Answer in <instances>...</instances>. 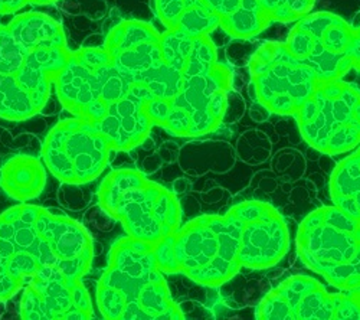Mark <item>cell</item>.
<instances>
[{"label": "cell", "mask_w": 360, "mask_h": 320, "mask_svg": "<svg viewBox=\"0 0 360 320\" xmlns=\"http://www.w3.org/2000/svg\"><path fill=\"white\" fill-rule=\"evenodd\" d=\"M20 317L25 320H89L94 317V306L81 280L68 279L53 267H41L23 287Z\"/></svg>", "instance_id": "obj_10"}, {"label": "cell", "mask_w": 360, "mask_h": 320, "mask_svg": "<svg viewBox=\"0 0 360 320\" xmlns=\"http://www.w3.org/2000/svg\"><path fill=\"white\" fill-rule=\"evenodd\" d=\"M139 82L146 85L155 97L173 100L182 91L184 74L169 67L163 61L160 65H158L152 71H148Z\"/></svg>", "instance_id": "obj_24"}, {"label": "cell", "mask_w": 360, "mask_h": 320, "mask_svg": "<svg viewBox=\"0 0 360 320\" xmlns=\"http://www.w3.org/2000/svg\"><path fill=\"white\" fill-rule=\"evenodd\" d=\"M97 306L108 320L185 319L156 263L155 245L129 236L110 250L97 284Z\"/></svg>", "instance_id": "obj_1"}, {"label": "cell", "mask_w": 360, "mask_h": 320, "mask_svg": "<svg viewBox=\"0 0 360 320\" xmlns=\"http://www.w3.org/2000/svg\"><path fill=\"white\" fill-rule=\"evenodd\" d=\"M353 68L360 74V58H357V60L353 63Z\"/></svg>", "instance_id": "obj_32"}, {"label": "cell", "mask_w": 360, "mask_h": 320, "mask_svg": "<svg viewBox=\"0 0 360 320\" xmlns=\"http://www.w3.org/2000/svg\"><path fill=\"white\" fill-rule=\"evenodd\" d=\"M23 286L11 274L6 258L0 254V302L11 300Z\"/></svg>", "instance_id": "obj_28"}, {"label": "cell", "mask_w": 360, "mask_h": 320, "mask_svg": "<svg viewBox=\"0 0 360 320\" xmlns=\"http://www.w3.org/2000/svg\"><path fill=\"white\" fill-rule=\"evenodd\" d=\"M37 205L20 203L0 215V254L5 258L25 251L34 255L41 267L58 269V258L37 228Z\"/></svg>", "instance_id": "obj_17"}, {"label": "cell", "mask_w": 360, "mask_h": 320, "mask_svg": "<svg viewBox=\"0 0 360 320\" xmlns=\"http://www.w3.org/2000/svg\"><path fill=\"white\" fill-rule=\"evenodd\" d=\"M114 153L96 122L72 117L56 123L42 146V160L67 185H85L105 170Z\"/></svg>", "instance_id": "obj_7"}, {"label": "cell", "mask_w": 360, "mask_h": 320, "mask_svg": "<svg viewBox=\"0 0 360 320\" xmlns=\"http://www.w3.org/2000/svg\"><path fill=\"white\" fill-rule=\"evenodd\" d=\"M103 46L110 53L114 68L130 82H139L163 63L160 34L147 22H120L107 34Z\"/></svg>", "instance_id": "obj_14"}, {"label": "cell", "mask_w": 360, "mask_h": 320, "mask_svg": "<svg viewBox=\"0 0 360 320\" xmlns=\"http://www.w3.org/2000/svg\"><path fill=\"white\" fill-rule=\"evenodd\" d=\"M250 74L252 98L283 117H294L320 82L314 70L297 60L281 42L262 44L251 56Z\"/></svg>", "instance_id": "obj_6"}, {"label": "cell", "mask_w": 360, "mask_h": 320, "mask_svg": "<svg viewBox=\"0 0 360 320\" xmlns=\"http://www.w3.org/2000/svg\"><path fill=\"white\" fill-rule=\"evenodd\" d=\"M35 224L58 258V270L68 279L81 280L91 269L94 240L78 221L38 207Z\"/></svg>", "instance_id": "obj_15"}, {"label": "cell", "mask_w": 360, "mask_h": 320, "mask_svg": "<svg viewBox=\"0 0 360 320\" xmlns=\"http://www.w3.org/2000/svg\"><path fill=\"white\" fill-rule=\"evenodd\" d=\"M273 23L271 16L259 0H243L241 6L231 15L221 18L222 31L235 39H251Z\"/></svg>", "instance_id": "obj_21"}, {"label": "cell", "mask_w": 360, "mask_h": 320, "mask_svg": "<svg viewBox=\"0 0 360 320\" xmlns=\"http://www.w3.org/2000/svg\"><path fill=\"white\" fill-rule=\"evenodd\" d=\"M243 221L232 207L224 215H202L155 245L163 274H185L205 287L231 281L241 266Z\"/></svg>", "instance_id": "obj_2"}, {"label": "cell", "mask_w": 360, "mask_h": 320, "mask_svg": "<svg viewBox=\"0 0 360 320\" xmlns=\"http://www.w3.org/2000/svg\"><path fill=\"white\" fill-rule=\"evenodd\" d=\"M8 27L26 52L37 48L68 46L61 23L41 12L19 13L9 22Z\"/></svg>", "instance_id": "obj_19"}, {"label": "cell", "mask_w": 360, "mask_h": 320, "mask_svg": "<svg viewBox=\"0 0 360 320\" xmlns=\"http://www.w3.org/2000/svg\"><path fill=\"white\" fill-rule=\"evenodd\" d=\"M221 26V16L203 4H198L184 12L174 29L191 38L211 37L217 27Z\"/></svg>", "instance_id": "obj_23"}, {"label": "cell", "mask_w": 360, "mask_h": 320, "mask_svg": "<svg viewBox=\"0 0 360 320\" xmlns=\"http://www.w3.org/2000/svg\"><path fill=\"white\" fill-rule=\"evenodd\" d=\"M26 55L27 52L18 44L8 25H0V74H18L25 64Z\"/></svg>", "instance_id": "obj_26"}, {"label": "cell", "mask_w": 360, "mask_h": 320, "mask_svg": "<svg viewBox=\"0 0 360 320\" xmlns=\"http://www.w3.org/2000/svg\"><path fill=\"white\" fill-rule=\"evenodd\" d=\"M97 198L101 210L134 240L156 245L182 226L176 195L139 170H112L101 182Z\"/></svg>", "instance_id": "obj_3"}, {"label": "cell", "mask_w": 360, "mask_h": 320, "mask_svg": "<svg viewBox=\"0 0 360 320\" xmlns=\"http://www.w3.org/2000/svg\"><path fill=\"white\" fill-rule=\"evenodd\" d=\"M195 38L177 31V29H166L165 34H160V52L163 61L182 72L189 61V56L193 49Z\"/></svg>", "instance_id": "obj_25"}, {"label": "cell", "mask_w": 360, "mask_h": 320, "mask_svg": "<svg viewBox=\"0 0 360 320\" xmlns=\"http://www.w3.org/2000/svg\"><path fill=\"white\" fill-rule=\"evenodd\" d=\"M294 117L303 140L326 156L360 146V90L345 79L320 81Z\"/></svg>", "instance_id": "obj_5"}, {"label": "cell", "mask_w": 360, "mask_h": 320, "mask_svg": "<svg viewBox=\"0 0 360 320\" xmlns=\"http://www.w3.org/2000/svg\"><path fill=\"white\" fill-rule=\"evenodd\" d=\"M56 2H59V0H27L29 5H37V6H48Z\"/></svg>", "instance_id": "obj_31"}, {"label": "cell", "mask_w": 360, "mask_h": 320, "mask_svg": "<svg viewBox=\"0 0 360 320\" xmlns=\"http://www.w3.org/2000/svg\"><path fill=\"white\" fill-rule=\"evenodd\" d=\"M302 263L336 290L360 287V221L336 205L310 212L297 231Z\"/></svg>", "instance_id": "obj_4"}, {"label": "cell", "mask_w": 360, "mask_h": 320, "mask_svg": "<svg viewBox=\"0 0 360 320\" xmlns=\"http://www.w3.org/2000/svg\"><path fill=\"white\" fill-rule=\"evenodd\" d=\"M232 82L233 72L221 61L211 71L184 78L182 91L172 103L189 117L191 137L209 134L222 124Z\"/></svg>", "instance_id": "obj_12"}, {"label": "cell", "mask_w": 360, "mask_h": 320, "mask_svg": "<svg viewBox=\"0 0 360 320\" xmlns=\"http://www.w3.org/2000/svg\"><path fill=\"white\" fill-rule=\"evenodd\" d=\"M46 185V166L44 160L16 155L9 159L0 172V186L12 199L26 203L38 198Z\"/></svg>", "instance_id": "obj_18"}, {"label": "cell", "mask_w": 360, "mask_h": 320, "mask_svg": "<svg viewBox=\"0 0 360 320\" xmlns=\"http://www.w3.org/2000/svg\"><path fill=\"white\" fill-rule=\"evenodd\" d=\"M297 26L310 35V53L304 64L311 67L319 81L343 79L352 70L347 55L353 29L336 13H309L297 20Z\"/></svg>", "instance_id": "obj_13"}, {"label": "cell", "mask_w": 360, "mask_h": 320, "mask_svg": "<svg viewBox=\"0 0 360 320\" xmlns=\"http://www.w3.org/2000/svg\"><path fill=\"white\" fill-rule=\"evenodd\" d=\"M27 0H0V15H11L23 9Z\"/></svg>", "instance_id": "obj_30"}, {"label": "cell", "mask_w": 360, "mask_h": 320, "mask_svg": "<svg viewBox=\"0 0 360 320\" xmlns=\"http://www.w3.org/2000/svg\"><path fill=\"white\" fill-rule=\"evenodd\" d=\"M39 113L32 98L22 89L15 75L0 74V119L23 122Z\"/></svg>", "instance_id": "obj_22"}, {"label": "cell", "mask_w": 360, "mask_h": 320, "mask_svg": "<svg viewBox=\"0 0 360 320\" xmlns=\"http://www.w3.org/2000/svg\"><path fill=\"white\" fill-rule=\"evenodd\" d=\"M259 320H360V287L328 292L317 279L297 274L268 290L255 307Z\"/></svg>", "instance_id": "obj_8"}, {"label": "cell", "mask_w": 360, "mask_h": 320, "mask_svg": "<svg viewBox=\"0 0 360 320\" xmlns=\"http://www.w3.org/2000/svg\"><path fill=\"white\" fill-rule=\"evenodd\" d=\"M202 0H153L155 12L166 29H174L184 12Z\"/></svg>", "instance_id": "obj_27"}, {"label": "cell", "mask_w": 360, "mask_h": 320, "mask_svg": "<svg viewBox=\"0 0 360 320\" xmlns=\"http://www.w3.org/2000/svg\"><path fill=\"white\" fill-rule=\"evenodd\" d=\"M233 208L243 221V269L276 267L290 250V229L283 215L262 200H244Z\"/></svg>", "instance_id": "obj_11"}, {"label": "cell", "mask_w": 360, "mask_h": 320, "mask_svg": "<svg viewBox=\"0 0 360 320\" xmlns=\"http://www.w3.org/2000/svg\"><path fill=\"white\" fill-rule=\"evenodd\" d=\"M112 67L104 46L72 51L68 64L53 81L59 103L74 117L104 119L110 105L103 100V89Z\"/></svg>", "instance_id": "obj_9"}, {"label": "cell", "mask_w": 360, "mask_h": 320, "mask_svg": "<svg viewBox=\"0 0 360 320\" xmlns=\"http://www.w3.org/2000/svg\"><path fill=\"white\" fill-rule=\"evenodd\" d=\"M333 205L360 221V146L347 153L330 177Z\"/></svg>", "instance_id": "obj_20"}, {"label": "cell", "mask_w": 360, "mask_h": 320, "mask_svg": "<svg viewBox=\"0 0 360 320\" xmlns=\"http://www.w3.org/2000/svg\"><path fill=\"white\" fill-rule=\"evenodd\" d=\"M153 97L146 85L133 82L127 94L111 104L105 117L96 122L114 152L133 151L148 137L155 123L147 115L144 105Z\"/></svg>", "instance_id": "obj_16"}, {"label": "cell", "mask_w": 360, "mask_h": 320, "mask_svg": "<svg viewBox=\"0 0 360 320\" xmlns=\"http://www.w3.org/2000/svg\"><path fill=\"white\" fill-rule=\"evenodd\" d=\"M170 105H172V100L153 97L146 103L144 108H146V113L148 117L152 119V122L155 123V126L163 127L167 115H169V111H170Z\"/></svg>", "instance_id": "obj_29"}]
</instances>
